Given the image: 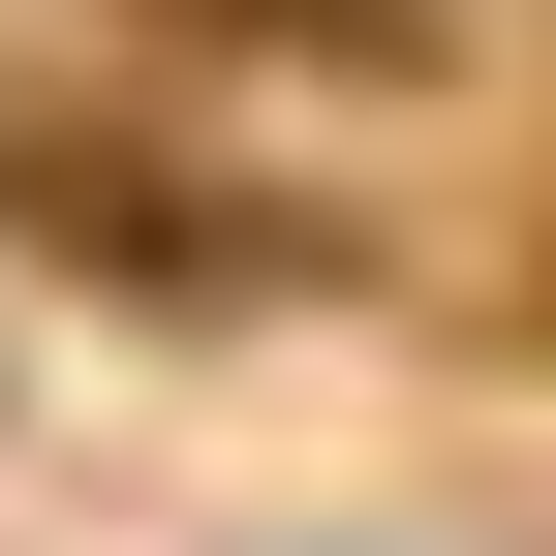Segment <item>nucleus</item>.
I'll return each mask as SVG.
<instances>
[{"mask_svg": "<svg viewBox=\"0 0 556 556\" xmlns=\"http://www.w3.org/2000/svg\"><path fill=\"white\" fill-rule=\"evenodd\" d=\"M0 248L31 278H155V309H309V217L278 186H186L155 124H0Z\"/></svg>", "mask_w": 556, "mask_h": 556, "instance_id": "nucleus-1", "label": "nucleus"}, {"mask_svg": "<svg viewBox=\"0 0 556 556\" xmlns=\"http://www.w3.org/2000/svg\"><path fill=\"white\" fill-rule=\"evenodd\" d=\"M155 31L248 93H433V0H155Z\"/></svg>", "mask_w": 556, "mask_h": 556, "instance_id": "nucleus-2", "label": "nucleus"}]
</instances>
